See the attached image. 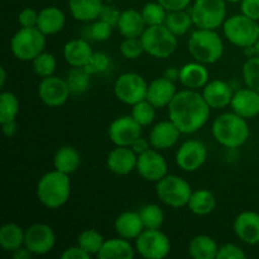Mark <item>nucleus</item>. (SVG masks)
Instances as JSON below:
<instances>
[{
    "mask_svg": "<svg viewBox=\"0 0 259 259\" xmlns=\"http://www.w3.org/2000/svg\"><path fill=\"white\" fill-rule=\"evenodd\" d=\"M167 110L168 119L182 134H194L207 123L211 108L207 105L202 94L185 89L177 91Z\"/></svg>",
    "mask_w": 259,
    "mask_h": 259,
    "instance_id": "1",
    "label": "nucleus"
},
{
    "mask_svg": "<svg viewBox=\"0 0 259 259\" xmlns=\"http://www.w3.org/2000/svg\"><path fill=\"white\" fill-rule=\"evenodd\" d=\"M37 199L47 209H60L71 196L70 175L52 169L39 179L35 189Z\"/></svg>",
    "mask_w": 259,
    "mask_h": 259,
    "instance_id": "2",
    "label": "nucleus"
},
{
    "mask_svg": "<svg viewBox=\"0 0 259 259\" xmlns=\"http://www.w3.org/2000/svg\"><path fill=\"white\" fill-rule=\"evenodd\" d=\"M212 137L220 146L229 149H237L245 144L249 138V125L247 119L234 111L220 114L212 123Z\"/></svg>",
    "mask_w": 259,
    "mask_h": 259,
    "instance_id": "3",
    "label": "nucleus"
},
{
    "mask_svg": "<svg viewBox=\"0 0 259 259\" xmlns=\"http://www.w3.org/2000/svg\"><path fill=\"white\" fill-rule=\"evenodd\" d=\"M187 50L195 61L204 65H212L224 55V43L217 30L196 28L190 35Z\"/></svg>",
    "mask_w": 259,
    "mask_h": 259,
    "instance_id": "4",
    "label": "nucleus"
},
{
    "mask_svg": "<svg viewBox=\"0 0 259 259\" xmlns=\"http://www.w3.org/2000/svg\"><path fill=\"white\" fill-rule=\"evenodd\" d=\"M223 32L232 45L244 50L254 46L259 39V22L240 13L227 18L223 24Z\"/></svg>",
    "mask_w": 259,
    "mask_h": 259,
    "instance_id": "5",
    "label": "nucleus"
},
{
    "mask_svg": "<svg viewBox=\"0 0 259 259\" xmlns=\"http://www.w3.org/2000/svg\"><path fill=\"white\" fill-rule=\"evenodd\" d=\"M144 52L153 58H168L177 50V35L164 24L147 27L141 37Z\"/></svg>",
    "mask_w": 259,
    "mask_h": 259,
    "instance_id": "6",
    "label": "nucleus"
},
{
    "mask_svg": "<svg viewBox=\"0 0 259 259\" xmlns=\"http://www.w3.org/2000/svg\"><path fill=\"white\" fill-rule=\"evenodd\" d=\"M46 37L37 27L19 28L10 39V50L17 60L32 62L38 55L45 52Z\"/></svg>",
    "mask_w": 259,
    "mask_h": 259,
    "instance_id": "7",
    "label": "nucleus"
},
{
    "mask_svg": "<svg viewBox=\"0 0 259 259\" xmlns=\"http://www.w3.org/2000/svg\"><path fill=\"white\" fill-rule=\"evenodd\" d=\"M156 195L162 204L174 209H181L189 204L192 187L186 180L177 175H166L156 182Z\"/></svg>",
    "mask_w": 259,
    "mask_h": 259,
    "instance_id": "8",
    "label": "nucleus"
},
{
    "mask_svg": "<svg viewBox=\"0 0 259 259\" xmlns=\"http://www.w3.org/2000/svg\"><path fill=\"white\" fill-rule=\"evenodd\" d=\"M192 22L199 29H219L227 20L225 0H195L191 9Z\"/></svg>",
    "mask_w": 259,
    "mask_h": 259,
    "instance_id": "9",
    "label": "nucleus"
},
{
    "mask_svg": "<svg viewBox=\"0 0 259 259\" xmlns=\"http://www.w3.org/2000/svg\"><path fill=\"white\" fill-rule=\"evenodd\" d=\"M137 253L146 259H163L171 252V240L161 229H144L136 240Z\"/></svg>",
    "mask_w": 259,
    "mask_h": 259,
    "instance_id": "10",
    "label": "nucleus"
},
{
    "mask_svg": "<svg viewBox=\"0 0 259 259\" xmlns=\"http://www.w3.org/2000/svg\"><path fill=\"white\" fill-rule=\"evenodd\" d=\"M147 81L143 76L136 72L121 73L114 83V94L116 99L131 106L147 99Z\"/></svg>",
    "mask_w": 259,
    "mask_h": 259,
    "instance_id": "11",
    "label": "nucleus"
},
{
    "mask_svg": "<svg viewBox=\"0 0 259 259\" xmlns=\"http://www.w3.org/2000/svg\"><path fill=\"white\" fill-rule=\"evenodd\" d=\"M56 234L47 224H33L25 229L24 247L33 255H45L55 248Z\"/></svg>",
    "mask_w": 259,
    "mask_h": 259,
    "instance_id": "12",
    "label": "nucleus"
},
{
    "mask_svg": "<svg viewBox=\"0 0 259 259\" xmlns=\"http://www.w3.org/2000/svg\"><path fill=\"white\" fill-rule=\"evenodd\" d=\"M38 96L45 105L50 108H58L67 103L71 91L66 78L52 75L40 80L38 85Z\"/></svg>",
    "mask_w": 259,
    "mask_h": 259,
    "instance_id": "13",
    "label": "nucleus"
},
{
    "mask_svg": "<svg viewBox=\"0 0 259 259\" xmlns=\"http://www.w3.org/2000/svg\"><path fill=\"white\" fill-rule=\"evenodd\" d=\"M136 171L146 181L158 182L168 175V164L158 149L151 148L144 153L138 154Z\"/></svg>",
    "mask_w": 259,
    "mask_h": 259,
    "instance_id": "14",
    "label": "nucleus"
},
{
    "mask_svg": "<svg viewBox=\"0 0 259 259\" xmlns=\"http://www.w3.org/2000/svg\"><path fill=\"white\" fill-rule=\"evenodd\" d=\"M206 159V146L196 139L184 142L176 152V164L185 172L197 171L204 166Z\"/></svg>",
    "mask_w": 259,
    "mask_h": 259,
    "instance_id": "15",
    "label": "nucleus"
},
{
    "mask_svg": "<svg viewBox=\"0 0 259 259\" xmlns=\"http://www.w3.org/2000/svg\"><path fill=\"white\" fill-rule=\"evenodd\" d=\"M108 134L115 146L132 147V144L142 137V126L132 115H123L111 121Z\"/></svg>",
    "mask_w": 259,
    "mask_h": 259,
    "instance_id": "16",
    "label": "nucleus"
},
{
    "mask_svg": "<svg viewBox=\"0 0 259 259\" xmlns=\"http://www.w3.org/2000/svg\"><path fill=\"white\" fill-rule=\"evenodd\" d=\"M138 154L132 147L115 146L106 157V167L110 172L118 176H126L137 168Z\"/></svg>",
    "mask_w": 259,
    "mask_h": 259,
    "instance_id": "17",
    "label": "nucleus"
},
{
    "mask_svg": "<svg viewBox=\"0 0 259 259\" xmlns=\"http://www.w3.org/2000/svg\"><path fill=\"white\" fill-rule=\"evenodd\" d=\"M235 235L249 245L259 244V214L255 211H243L237 215L233 223Z\"/></svg>",
    "mask_w": 259,
    "mask_h": 259,
    "instance_id": "18",
    "label": "nucleus"
},
{
    "mask_svg": "<svg viewBox=\"0 0 259 259\" xmlns=\"http://www.w3.org/2000/svg\"><path fill=\"white\" fill-rule=\"evenodd\" d=\"M234 93L235 91L233 90L232 85L227 81L212 80L204 86L201 94L210 108L219 110V109L230 106Z\"/></svg>",
    "mask_w": 259,
    "mask_h": 259,
    "instance_id": "19",
    "label": "nucleus"
},
{
    "mask_svg": "<svg viewBox=\"0 0 259 259\" xmlns=\"http://www.w3.org/2000/svg\"><path fill=\"white\" fill-rule=\"evenodd\" d=\"M232 111L244 119H253L259 115V93L249 88L239 89L234 93L230 103Z\"/></svg>",
    "mask_w": 259,
    "mask_h": 259,
    "instance_id": "20",
    "label": "nucleus"
},
{
    "mask_svg": "<svg viewBox=\"0 0 259 259\" xmlns=\"http://www.w3.org/2000/svg\"><path fill=\"white\" fill-rule=\"evenodd\" d=\"M181 134L180 129L168 119V120L154 124L149 132L148 139L151 142L152 148L166 151V149L172 148L179 142Z\"/></svg>",
    "mask_w": 259,
    "mask_h": 259,
    "instance_id": "21",
    "label": "nucleus"
},
{
    "mask_svg": "<svg viewBox=\"0 0 259 259\" xmlns=\"http://www.w3.org/2000/svg\"><path fill=\"white\" fill-rule=\"evenodd\" d=\"M176 94L177 89L174 81L168 80L163 76V77L154 78L152 82L148 83L147 100L156 109L167 108Z\"/></svg>",
    "mask_w": 259,
    "mask_h": 259,
    "instance_id": "22",
    "label": "nucleus"
},
{
    "mask_svg": "<svg viewBox=\"0 0 259 259\" xmlns=\"http://www.w3.org/2000/svg\"><path fill=\"white\" fill-rule=\"evenodd\" d=\"M209 70L201 62H189L180 68V82L190 90H200L209 82Z\"/></svg>",
    "mask_w": 259,
    "mask_h": 259,
    "instance_id": "23",
    "label": "nucleus"
},
{
    "mask_svg": "<svg viewBox=\"0 0 259 259\" xmlns=\"http://www.w3.org/2000/svg\"><path fill=\"white\" fill-rule=\"evenodd\" d=\"M93 53L90 43L82 38L71 39L63 46V58L71 67H83Z\"/></svg>",
    "mask_w": 259,
    "mask_h": 259,
    "instance_id": "24",
    "label": "nucleus"
},
{
    "mask_svg": "<svg viewBox=\"0 0 259 259\" xmlns=\"http://www.w3.org/2000/svg\"><path fill=\"white\" fill-rule=\"evenodd\" d=\"M66 24L65 13L57 7H46L39 10L37 28L45 35H55L63 29Z\"/></svg>",
    "mask_w": 259,
    "mask_h": 259,
    "instance_id": "25",
    "label": "nucleus"
},
{
    "mask_svg": "<svg viewBox=\"0 0 259 259\" xmlns=\"http://www.w3.org/2000/svg\"><path fill=\"white\" fill-rule=\"evenodd\" d=\"M132 240L124 238H111L104 242L100 252L96 258L99 259H133L136 255V247L132 244Z\"/></svg>",
    "mask_w": 259,
    "mask_h": 259,
    "instance_id": "26",
    "label": "nucleus"
},
{
    "mask_svg": "<svg viewBox=\"0 0 259 259\" xmlns=\"http://www.w3.org/2000/svg\"><path fill=\"white\" fill-rule=\"evenodd\" d=\"M67 5L73 19L90 23L99 19L104 2L103 0H67Z\"/></svg>",
    "mask_w": 259,
    "mask_h": 259,
    "instance_id": "27",
    "label": "nucleus"
},
{
    "mask_svg": "<svg viewBox=\"0 0 259 259\" xmlns=\"http://www.w3.org/2000/svg\"><path fill=\"white\" fill-rule=\"evenodd\" d=\"M115 232L119 237L128 240H136L144 230L143 222L138 211H124L115 219Z\"/></svg>",
    "mask_w": 259,
    "mask_h": 259,
    "instance_id": "28",
    "label": "nucleus"
},
{
    "mask_svg": "<svg viewBox=\"0 0 259 259\" xmlns=\"http://www.w3.org/2000/svg\"><path fill=\"white\" fill-rule=\"evenodd\" d=\"M116 28L123 38H141L147 25L141 12L136 9H126L121 12Z\"/></svg>",
    "mask_w": 259,
    "mask_h": 259,
    "instance_id": "29",
    "label": "nucleus"
},
{
    "mask_svg": "<svg viewBox=\"0 0 259 259\" xmlns=\"http://www.w3.org/2000/svg\"><path fill=\"white\" fill-rule=\"evenodd\" d=\"M219 245L214 238L206 234L195 235L189 243L187 252L194 259H217Z\"/></svg>",
    "mask_w": 259,
    "mask_h": 259,
    "instance_id": "30",
    "label": "nucleus"
},
{
    "mask_svg": "<svg viewBox=\"0 0 259 259\" xmlns=\"http://www.w3.org/2000/svg\"><path fill=\"white\" fill-rule=\"evenodd\" d=\"M81 164V156L77 149L72 146H62L56 151L53 156V167L57 171L71 175L78 169Z\"/></svg>",
    "mask_w": 259,
    "mask_h": 259,
    "instance_id": "31",
    "label": "nucleus"
},
{
    "mask_svg": "<svg viewBox=\"0 0 259 259\" xmlns=\"http://www.w3.org/2000/svg\"><path fill=\"white\" fill-rule=\"evenodd\" d=\"M187 207L192 214L197 215V217H206V215L211 214L217 207V199L210 190H195L192 191Z\"/></svg>",
    "mask_w": 259,
    "mask_h": 259,
    "instance_id": "32",
    "label": "nucleus"
},
{
    "mask_svg": "<svg viewBox=\"0 0 259 259\" xmlns=\"http://www.w3.org/2000/svg\"><path fill=\"white\" fill-rule=\"evenodd\" d=\"M25 230L15 223H7L0 228V247L5 252H14L24 245Z\"/></svg>",
    "mask_w": 259,
    "mask_h": 259,
    "instance_id": "33",
    "label": "nucleus"
},
{
    "mask_svg": "<svg viewBox=\"0 0 259 259\" xmlns=\"http://www.w3.org/2000/svg\"><path fill=\"white\" fill-rule=\"evenodd\" d=\"M164 25L171 30L174 34L177 37L184 35L191 29L194 25L192 22L191 13L187 10H175V12H168L166 20H164Z\"/></svg>",
    "mask_w": 259,
    "mask_h": 259,
    "instance_id": "34",
    "label": "nucleus"
},
{
    "mask_svg": "<svg viewBox=\"0 0 259 259\" xmlns=\"http://www.w3.org/2000/svg\"><path fill=\"white\" fill-rule=\"evenodd\" d=\"M91 73L85 67H72L66 76V82L71 91V95H82L90 89Z\"/></svg>",
    "mask_w": 259,
    "mask_h": 259,
    "instance_id": "35",
    "label": "nucleus"
},
{
    "mask_svg": "<svg viewBox=\"0 0 259 259\" xmlns=\"http://www.w3.org/2000/svg\"><path fill=\"white\" fill-rule=\"evenodd\" d=\"M104 242L105 239H104L103 234L96 229H85L77 235V244L83 248L91 257L98 255Z\"/></svg>",
    "mask_w": 259,
    "mask_h": 259,
    "instance_id": "36",
    "label": "nucleus"
},
{
    "mask_svg": "<svg viewBox=\"0 0 259 259\" xmlns=\"http://www.w3.org/2000/svg\"><path fill=\"white\" fill-rule=\"evenodd\" d=\"M139 215L143 222L144 229H161L164 222V212L157 204H147L141 207Z\"/></svg>",
    "mask_w": 259,
    "mask_h": 259,
    "instance_id": "37",
    "label": "nucleus"
},
{
    "mask_svg": "<svg viewBox=\"0 0 259 259\" xmlns=\"http://www.w3.org/2000/svg\"><path fill=\"white\" fill-rule=\"evenodd\" d=\"M19 113V100L10 91L0 94V124L15 120Z\"/></svg>",
    "mask_w": 259,
    "mask_h": 259,
    "instance_id": "38",
    "label": "nucleus"
},
{
    "mask_svg": "<svg viewBox=\"0 0 259 259\" xmlns=\"http://www.w3.org/2000/svg\"><path fill=\"white\" fill-rule=\"evenodd\" d=\"M141 13L147 27L164 24V20H166L167 14H168L166 8L162 7L157 0L156 2L146 3L144 7L142 8Z\"/></svg>",
    "mask_w": 259,
    "mask_h": 259,
    "instance_id": "39",
    "label": "nucleus"
},
{
    "mask_svg": "<svg viewBox=\"0 0 259 259\" xmlns=\"http://www.w3.org/2000/svg\"><path fill=\"white\" fill-rule=\"evenodd\" d=\"M156 110L157 109L147 99H144L132 106L131 115L143 128V126H148L153 123L156 119Z\"/></svg>",
    "mask_w": 259,
    "mask_h": 259,
    "instance_id": "40",
    "label": "nucleus"
},
{
    "mask_svg": "<svg viewBox=\"0 0 259 259\" xmlns=\"http://www.w3.org/2000/svg\"><path fill=\"white\" fill-rule=\"evenodd\" d=\"M32 68L37 76L40 78L48 77V76L55 75V71L57 68V60L52 53L42 52L32 61Z\"/></svg>",
    "mask_w": 259,
    "mask_h": 259,
    "instance_id": "41",
    "label": "nucleus"
},
{
    "mask_svg": "<svg viewBox=\"0 0 259 259\" xmlns=\"http://www.w3.org/2000/svg\"><path fill=\"white\" fill-rule=\"evenodd\" d=\"M243 81L245 86L259 93V57L253 56L244 62L242 68Z\"/></svg>",
    "mask_w": 259,
    "mask_h": 259,
    "instance_id": "42",
    "label": "nucleus"
},
{
    "mask_svg": "<svg viewBox=\"0 0 259 259\" xmlns=\"http://www.w3.org/2000/svg\"><path fill=\"white\" fill-rule=\"evenodd\" d=\"M111 65L110 57L104 52H94L90 57L89 62L83 67L91 75H98V73H104L109 70Z\"/></svg>",
    "mask_w": 259,
    "mask_h": 259,
    "instance_id": "43",
    "label": "nucleus"
},
{
    "mask_svg": "<svg viewBox=\"0 0 259 259\" xmlns=\"http://www.w3.org/2000/svg\"><path fill=\"white\" fill-rule=\"evenodd\" d=\"M119 51L126 60H137L146 53L141 38H124L119 46Z\"/></svg>",
    "mask_w": 259,
    "mask_h": 259,
    "instance_id": "44",
    "label": "nucleus"
},
{
    "mask_svg": "<svg viewBox=\"0 0 259 259\" xmlns=\"http://www.w3.org/2000/svg\"><path fill=\"white\" fill-rule=\"evenodd\" d=\"M111 33L113 27L101 19L94 20L88 28V35L95 42H105L111 37Z\"/></svg>",
    "mask_w": 259,
    "mask_h": 259,
    "instance_id": "45",
    "label": "nucleus"
},
{
    "mask_svg": "<svg viewBox=\"0 0 259 259\" xmlns=\"http://www.w3.org/2000/svg\"><path fill=\"white\" fill-rule=\"evenodd\" d=\"M247 257L244 250L239 245L234 243H227V244L219 247L217 259H244Z\"/></svg>",
    "mask_w": 259,
    "mask_h": 259,
    "instance_id": "46",
    "label": "nucleus"
},
{
    "mask_svg": "<svg viewBox=\"0 0 259 259\" xmlns=\"http://www.w3.org/2000/svg\"><path fill=\"white\" fill-rule=\"evenodd\" d=\"M38 15L39 12H37L33 8H25L18 15V23L20 28H34L38 24Z\"/></svg>",
    "mask_w": 259,
    "mask_h": 259,
    "instance_id": "47",
    "label": "nucleus"
},
{
    "mask_svg": "<svg viewBox=\"0 0 259 259\" xmlns=\"http://www.w3.org/2000/svg\"><path fill=\"white\" fill-rule=\"evenodd\" d=\"M120 15H121V12L119 9H116L115 7L109 4H104L103 10H101L99 19L109 23L113 28H116V25H118L119 23V19H120Z\"/></svg>",
    "mask_w": 259,
    "mask_h": 259,
    "instance_id": "48",
    "label": "nucleus"
},
{
    "mask_svg": "<svg viewBox=\"0 0 259 259\" xmlns=\"http://www.w3.org/2000/svg\"><path fill=\"white\" fill-rule=\"evenodd\" d=\"M240 13L259 22V0H242Z\"/></svg>",
    "mask_w": 259,
    "mask_h": 259,
    "instance_id": "49",
    "label": "nucleus"
},
{
    "mask_svg": "<svg viewBox=\"0 0 259 259\" xmlns=\"http://www.w3.org/2000/svg\"><path fill=\"white\" fill-rule=\"evenodd\" d=\"M91 255L78 244L66 248L61 254L62 259H89Z\"/></svg>",
    "mask_w": 259,
    "mask_h": 259,
    "instance_id": "50",
    "label": "nucleus"
},
{
    "mask_svg": "<svg viewBox=\"0 0 259 259\" xmlns=\"http://www.w3.org/2000/svg\"><path fill=\"white\" fill-rule=\"evenodd\" d=\"M157 2L166 8L167 12H175V10H186L191 5L192 0H157Z\"/></svg>",
    "mask_w": 259,
    "mask_h": 259,
    "instance_id": "51",
    "label": "nucleus"
},
{
    "mask_svg": "<svg viewBox=\"0 0 259 259\" xmlns=\"http://www.w3.org/2000/svg\"><path fill=\"white\" fill-rule=\"evenodd\" d=\"M151 148H152V146H151V142H149V139L143 138V137H139V138L137 139L133 144H132V149H133L137 154L144 153V152H147L148 149H151Z\"/></svg>",
    "mask_w": 259,
    "mask_h": 259,
    "instance_id": "52",
    "label": "nucleus"
},
{
    "mask_svg": "<svg viewBox=\"0 0 259 259\" xmlns=\"http://www.w3.org/2000/svg\"><path fill=\"white\" fill-rule=\"evenodd\" d=\"M2 131L5 136L12 138V137H14L15 133L18 132L17 121L12 120V121H7V123H2Z\"/></svg>",
    "mask_w": 259,
    "mask_h": 259,
    "instance_id": "53",
    "label": "nucleus"
},
{
    "mask_svg": "<svg viewBox=\"0 0 259 259\" xmlns=\"http://www.w3.org/2000/svg\"><path fill=\"white\" fill-rule=\"evenodd\" d=\"M12 255L14 259H30L33 254L24 247V245H23V247L18 248L14 252H12Z\"/></svg>",
    "mask_w": 259,
    "mask_h": 259,
    "instance_id": "54",
    "label": "nucleus"
},
{
    "mask_svg": "<svg viewBox=\"0 0 259 259\" xmlns=\"http://www.w3.org/2000/svg\"><path fill=\"white\" fill-rule=\"evenodd\" d=\"M163 76L166 78H168V80L174 81V82H176V81H180V68L179 67H168L166 71L163 72Z\"/></svg>",
    "mask_w": 259,
    "mask_h": 259,
    "instance_id": "55",
    "label": "nucleus"
},
{
    "mask_svg": "<svg viewBox=\"0 0 259 259\" xmlns=\"http://www.w3.org/2000/svg\"><path fill=\"white\" fill-rule=\"evenodd\" d=\"M5 82H7V71H5V67H0V86L4 88Z\"/></svg>",
    "mask_w": 259,
    "mask_h": 259,
    "instance_id": "56",
    "label": "nucleus"
},
{
    "mask_svg": "<svg viewBox=\"0 0 259 259\" xmlns=\"http://www.w3.org/2000/svg\"><path fill=\"white\" fill-rule=\"evenodd\" d=\"M253 48H254V55L258 56V57H259V39L257 40V42L254 43V46H253Z\"/></svg>",
    "mask_w": 259,
    "mask_h": 259,
    "instance_id": "57",
    "label": "nucleus"
},
{
    "mask_svg": "<svg viewBox=\"0 0 259 259\" xmlns=\"http://www.w3.org/2000/svg\"><path fill=\"white\" fill-rule=\"evenodd\" d=\"M227 3H240L242 0H225Z\"/></svg>",
    "mask_w": 259,
    "mask_h": 259,
    "instance_id": "58",
    "label": "nucleus"
},
{
    "mask_svg": "<svg viewBox=\"0 0 259 259\" xmlns=\"http://www.w3.org/2000/svg\"><path fill=\"white\" fill-rule=\"evenodd\" d=\"M103 2H114V0H103Z\"/></svg>",
    "mask_w": 259,
    "mask_h": 259,
    "instance_id": "59",
    "label": "nucleus"
}]
</instances>
